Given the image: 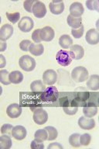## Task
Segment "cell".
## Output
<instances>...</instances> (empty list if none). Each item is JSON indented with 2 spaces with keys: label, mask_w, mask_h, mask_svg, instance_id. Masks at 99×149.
<instances>
[{
  "label": "cell",
  "mask_w": 99,
  "mask_h": 149,
  "mask_svg": "<svg viewBox=\"0 0 99 149\" xmlns=\"http://www.w3.org/2000/svg\"><path fill=\"white\" fill-rule=\"evenodd\" d=\"M88 77V71L83 66H78L72 70L71 78L76 82H83L87 81Z\"/></svg>",
  "instance_id": "6da1fadb"
},
{
  "label": "cell",
  "mask_w": 99,
  "mask_h": 149,
  "mask_svg": "<svg viewBox=\"0 0 99 149\" xmlns=\"http://www.w3.org/2000/svg\"><path fill=\"white\" fill-rule=\"evenodd\" d=\"M59 97V92L55 86H50L45 88V90L40 95V100L44 102H55Z\"/></svg>",
  "instance_id": "7a4b0ae2"
},
{
  "label": "cell",
  "mask_w": 99,
  "mask_h": 149,
  "mask_svg": "<svg viewBox=\"0 0 99 149\" xmlns=\"http://www.w3.org/2000/svg\"><path fill=\"white\" fill-rule=\"evenodd\" d=\"M19 67L25 72H32L36 68V61L30 55H23L19 61Z\"/></svg>",
  "instance_id": "3957f363"
},
{
  "label": "cell",
  "mask_w": 99,
  "mask_h": 149,
  "mask_svg": "<svg viewBox=\"0 0 99 149\" xmlns=\"http://www.w3.org/2000/svg\"><path fill=\"white\" fill-rule=\"evenodd\" d=\"M56 60L60 65L64 66V67H67L71 64L73 59H72L71 55L69 51H65V50H60L57 53Z\"/></svg>",
  "instance_id": "277c9868"
},
{
  "label": "cell",
  "mask_w": 99,
  "mask_h": 149,
  "mask_svg": "<svg viewBox=\"0 0 99 149\" xmlns=\"http://www.w3.org/2000/svg\"><path fill=\"white\" fill-rule=\"evenodd\" d=\"M33 111V120L38 125H43L48 120V114L43 108H37Z\"/></svg>",
  "instance_id": "5b68a950"
},
{
  "label": "cell",
  "mask_w": 99,
  "mask_h": 149,
  "mask_svg": "<svg viewBox=\"0 0 99 149\" xmlns=\"http://www.w3.org/2000/svg\"><path fill=\"white\" fill-rule=\"evenodd\" d=\"M34 26V22L30 16H23L19 22V29L23 33L30 32Z\"/></svg>",
  "instance_id": "8992f818"
},
{
  "label": "cell",
  "mask_w": 99,
  "mask_h": 149,
  "mask_svg": "<svg viewBox=\"0 0 99 149\" xmlns=\"http://www.w3.org/2000/svg\"><path fill=\"white\" fill-rule=\"evenodd\" d=\"M32 13L37 18H44L46 14V8L45 4L41 1H36L33 6Z\"/></svg>",
  "instance_id": "52a82bcc"
},
{
  "label": "cell",
  "mask_w": 99,
  "mask_h": 149,
  "mask_svg": "<svg viewBox=\"0 0 99 149\" xmlns=\"http://www.w3.org/2000/svg\"><path fill=\"white\" fill-rule=\"evenodd\" d=\"M57 81V73L53 69L45 71L43 74V82L45 85L53 86Z\"/></svg>",
  "instance_id": "ba28073f"
},
{
  "label": "cell",
  "mask_w": 99,
  "mask_h": 149,
  "mask_svg": "<svg viewBox=\"0 0 99 149\" xmlns=\"http://www.w3.org/2000/svg\"><path fill=\"white\" fill-rule=\"evenodd\" d=\"M40 39L42 41L49 42L51 41L55 37V32L51 26H44V28L40 29Z\"/></svg>",
  "instance_id": "9c48e42d"
},
{
  "label": "cell",
  "mask_w": 99,
  "mask_h": 149,
  "mask_svg": "<svg viewBox=\"0 0 99 149\" xmlns=\"http://www.w3.org/2000/svg\"><path fill=\"white\" fill-rule=\"evenodd\" d=\"M22 107L18 103H12L7 107L6 113L10 118L15 119L20 116L22 113Z\"/></svg>",
  "instance_id": "30bf717a"
},
{
  "label": "cell",
  "mask_w": 99,
  "mask_h": 149,
  "mask_svg": "<svg viewBox=\"0 0 99 149\" xmlns=\"http://www.w3.org/2000/svg\"><path fill=\"white\" fill-rule=\"evenodd\" d=\"M70 15L74 17H81V16L84 14V9L83 5L81 2H73L70 6Z\"/></svg>",
  "instance_id": "8fae6325"
},
{
  "label": "cell",
  "mask_w": 99,
  "mask_h": 149,
  "mask_svg": "<svg viewBox=\"0 0 99 149\" xmlns=\"http://www.w3.org/2000/svg\"><path fill=\"white\" fill-rule=\"evenodd\" d=\"M78 126L83 130H91L95 127V120L93 118L81 116L78 120Z\"/></svg>",
  "instance_id": "7c38bea8"
},
{
  "label": "cell",
  "mask_w": 99,
  "mask_h": 149,
  "mask_svg": "<svg viewBox=\"0 0 99 149\" xmlns=\"http://www.w3.org/2000/svg\"><path fill=\"white\" fill-rule=\"evenodd\" d=\"M70 54L71 55L73 60H80L84 57V50L83 47L78 44H74L70 47Z\"/></svg>",
  "instance_id": "4fadbf2b"
},
{
  "label": "cell",
  "mask_w": 99,
  "mask_h": 149,
  "mask_svg": "<svg viewBox=\"0 0 99 149\" xmlns=\"http://www.w3.org/2000/svg\"><path fill=\"white\" fill-rule=\"evenodd\" d=\"M13 26L10 24H5L0 28V40L6 41L13 34Z\"/></svg>",
  "instance_id": "5bb4252c"
},
{
  "label": "cell",
  "mask_w": 99,
  "mask_h": 149,
  "mask_svg": "<svg viewBox=\"0 0 99 149\" xmlns=\"http://www.w3.org/2000/svg\"><path fill=\"white\" fill-rule=\"evenodd\" d=\"M87 43L91 45H96L99 42V32L96 29H90L85 36Z\"/></svg>",
  "instance_id": "9a60e30c"
},
{
  "label": "cell",
  "mask_w": 99,
  "mask_h": 149,
  "mask_svg": "<svg viewBox=\"0 0 99 149\" xmlns=\"http://www.w3.org/2000/svg\"><path fill=\"white\" fill-rule=\"evenodd\" d=\"M50 10L53 15H60L64 10V3L63 1L53 0L49 4Z\"/></svg>",
  "instance_id": "2e32d148"
},
{
  "label": "cell",
  "mask_w": 99,
  "mask_h": 149,
  "mask_svg": "<svg viewBox=\"0 0 99 149\" xmlns=\"http://www.w3.org/2000/svg\"><path fill=\"white\" fill-rule=\"evenodd\" d=\"M26 134H27V131L23 126L17 125L16 127H13L12 130V136L18 141L24 139L26 137Z\"/></svg>",
  "instance_id": "e0dca14e"
},
{
  "label": "cell",
  "mask_w": 99,
  "mask_h": 149,
  "mask_svg": "<svg viewBox=\"0 0 99 149\" xmlns=\"http://www.w3.org/2000/svg\"><path fill=\"white\" fill-rule=\"evenodd\" d=\"M87 80V86L92 91H98L99 89V76L98 74H92Z\"/></svg>",
  "instance_id": "ac0fdd59"
},
{
  "label": "cell",
  "mask_w": 99,
  "mask_h": 149,
  "mask_svg": "<svg viewBox=\"0 0 99 149\" xmlns=\"http://www.w3.org/2000/svg\"><path fill=\"white\" fill-rule=\"evenodd\" d=\"M29 51L34 56H40L44 52V47L42 44H31L29 47Z\"/></svg>",
  "instance_id": "d6986e66"
},
{
  "label": "cell",
  "mask_w": 99,
  "mask_h": 149,
  "mask_svg": "<svg viewBox=\"0 0 99 149\" xmlns=\"http://www.w3.org/2000/svg\"><path fill=\"white\" fill-rule=\"evenodd\" d=\"M9 79L10 83L19 84L23 80V73L19 71H13L9 74Z\"/></svg>",
  "instance_id": "ffe728a7"
},
{
  "label": "cell",
  "mask_w": 99,
  "mask_h": 149,
  "mask_svg": "<svg viewBox=\"0 0 99 149\" xmlns=\"http://www.w3.org/2000/svg\"><path fill=\"white\" fill-rule=\"evenodd\" d=\"M59 44L62 48L68 49L72 46L73 40L69 35L64 34L62 36H60V39H59Z\"/></svg>",
  "instance_id": "44dd1931"
},
{
  "label": "cell",
  "mask_w": 99,
  "mask_h": 149,
  "mask_svg": "<svg viewBox=\"0 0 99 149\" xmlns=\"http://www.w3.org/2000/svg\"><path fill=\"white\" fill-rule=\"evenodd\" d=\"M67 24L72 28V29H78L82 25V18L81 17H74V16H67Z\"/></svg>",
  "instance_id": "7402d4cb"
},
{
  "label": "cell",
  "mask_w": 99,
  "mask_h": 149,
  "mask_svg": "<svg viewBox=\"0 0 99 149\" xmlns=\"http://www.w3.org/2000/svg\"><path fill=\"white\" fill-rule=\"evenodd\" d=\"M45 88V84L41 80H35L30 84V89L33 93H43Z\"/></svg>",
  "instance_id": "603a6c76"
},
{
  "label": "cell",
  "mask_w": 99,
  "mask_h": 149,
  "mask_svg": "<svg viewBox=\"0 0 99 149\" xmlns=\"http://www.w3.org/2000/svg\"><path fill=\"white\" fill-rule=\"evenodd\" d=\"M12 139L10 136L6 134H2L0 137V149H9L11 148Z\"/></svg>",
  "instance_id": "cb8c5ba5"
},
{
  "label": "cell",
  "mask_w": 99,
  "mask_h": 149,
  "mask_svg": "<svg viewBox=\"0 0 99 149\" xmlns=\"http://www.w3.org/2000/svg\"><path fill=\"white\" fill-rule=\"evenodd\" d=\"M99 94L98 93H89V97L87 101L86 107H95L99 106Z\"/></svg>",
  "instance_id": "d4e9b609"
},
{
  "label": "cell",
  "mask_w": 99,
  "mask_h": 149,
  "mask_svg": "<svg viewBox=\"0 0 99 149\" xmlns=\"http://www.w3.org/2000/svg\"><path fill=\"white\" fill-rule=\"evenodd\" d=\"M48 137V134L45 129H39L37 130L34 134V138L38 141L44 142V141H46Z\"/></svg>",
  "instance_id": "484cf974"
},
{
  "label": "cell",
  "mask_w": 99,
  "mask_h": 149,
  "mask_svg": "<svg viewBox=\"0 0 99 149\" xmlns=\"http://www.w3.org/2000/svg\"><path fill=\"white\" fill-rule=\"evenodd\" d=\"M98 113V107H83V113L84 116L88 118H92Z\"/></svg>",
  "instance_id": "4316f807"
},
{
  "label": "cell",
  "mask_w": 99,
  "mask_h": 149,
  "mask_svg": "<svg viewBox=\"0 0 99 149\" xmlns=\"http://www.w3.org/2000/svg\"><path fill=\"white\" fill-rule=\"evenodd\" d=\"M44 129L47 131V134H48L47 141H53L57 137L58 131L55 127H51V126H48V127H46Z\"/></svg>",
  "instance_id": "83f0119b"
},
{
  "label": "cell",
  "mask_w": 99,
  "mask_h": 149,
  "mask_svg": "<svg viewBox=\"0 0 99 149\" xmlns=\"http://www.w3.org/2000/svg\"><path fill=\"white\" fill-rule=\"evenodd\" d=\"M80 136L79 134H73L69 137V143L72 147L74 148H79L81 147L80 144Z\"/></svg>",
  "instance_id": "f1b7e54d"
},
{
  "label": "cell",
  "mask_w": 99,
  "mask_h": 149,
  "mask_svg": "<svg viewBox=\"0 0 99 149\" xmlns=\"http://www.w3.org/2000/svg\"><path fill=\"white\" fill-rule=\"evenodd\" d=\"M9 72L6 69L0 70V82L5 86H8L10 83L9 79Z\"/></svg>",
  "instance_id": "f546056e"
},
{
  "label": "cell",
  "mask_w": 99,
  "mask_h": 149,
  "mask_svg": "<svg viewBox=\"0 0 99 149\" xmlns=\"http://www.w3.org/2000/svg\"><path fill=\"white\" fill-rule=\"evenodd\" d=\"M6 17L9 19V22H11L12 24H15L20 19V13L18 12L14 13H6Z\"/></svg>",
  "instance_id": "4dcf8cb0"
},
{
  "label": "cell",
  "mask_w": 99,
  "mask_h": 149,
  "mask_svg": "<svg viewBox=\"0 0 99 149\" xmlns=\"http://www.w3.org/2000/svg\"><path fill=\"white\" fill-rule=\"evenodd\" d=\"M87 8L90 10H95L99 12V3L98 0H88L86 2Z\"/></svg>",
  "instance_id": "1f68e13d"
},
{
  "label": "cell",
  "mask_w": 99,
  "mask_h": 149,
  "mask_svg": "<svg viewBox=\"0 0 99 149\" xmlns=\"http://www.w3.org/2000/svg\"><path fill=\"white\" fill-rule=\"evenodd\" d=\"M91 140V137L89 134H87V133L84 134L80 136V144L83 146H88V144H90Z\"/></svg>",
  "instance_id": "d6a6232c"
},
{
  "label": "cell",
  "mask_w": 99,
  "mask_h": 149,
  "mask_svg": "<svg viewBox=\"0 0 99 149\" xmlns=\"http://www.w3.org/2000/svg\"><path fill=\"white\" fill-rule=\"evenodd\" d=\"M84 26L81 25V27H79L78 29H72L71 30V34L72 36L76 38V39H79L81 38L84 34Z\"/></svg>",
  "instance_id": "836d02e7"
},
{
  "label": "cell",
  "mask_w": 99,
  "mask_h": 149,
  "mask_svg": "<svg viewBox=\"0 0 99 149\" xmlns=\"http://www.w3.org/2000/svg\"><path fill=\"white\" fill-rule=\"evenodd\" d=\"M13 126L9 123H5L1 127V133L2 134H6V135H12V130Z\"/></svg>",
  "instance_id": "e575fe53"
},
{
  "label": "cell",
  "mask_w": 99,
  "mask_h": 149,
  "mask_svg": "<svg viewBox=\"0 0 99 149\" xmlns=\"http://www.w3.org/2000/svg\"><path fill=\"white\" fill-rule=\"evenodd\" d=\"M36 2V0H27V1H25L23 2V7L25 10L28 12V13H32V9L33 6Z\"/></svg>",
  "instance_id": "d590c367"
},
{
  "label": "cell",
  "mask_w": 99,
  "mask_h": 149,
  "mask_svg": "<svg viewBox=\"0 0 99 149\" xmlns=\"http://www.w3.org/2000/svg\"><path fill=\"white\" fill-rule=\"evenodd\" d=\"M64 111L66 114L67 115H74L77 113V112L78 110V107H63Z\"/></svg>",
  "instance_id": "8d00e7d4"
},
{
  "label": "cell",
  "mask_w": 99,
  "mask_h": 149,
  "mask_svg": "<svg viewBox=\"0 0 99 149\" xmlns=\"http://www.w3.org/2000/svg\"><path fill=\"white\" fill-rule=\"evenodd\" d=\"M31 44L32 42L29 40H23L19 44V47L23 51H29V47Z\"/></svg>",
  "instance_id": "74e56055"
},
{
  "label": "cell",
  "mask_w": 99,
  "mask_h": 149,
  "mask_svg": "<svg viewBox=\"0 0 99 149\" xmlns=\"http://www.w3.org/2000/svg\"><path fill=\"white\" fill-rule=\"evenodd\" d=\"M39 33H40V29H37L33 31V33H32V39L33 40L37 43V44H40V42L42 41L41 39H40V35H39Z\"/></svg>",
  "instance_id": "f35d334b"
},
{
  "label": "cell",
  "mask_w": 99,
  "mask_h": 149,
  "mask_svg": "<svg viewBox=\"0 0 99 149\" xmlns=\"http://www.w3.org/2000/svg\"><path fill=\"white\" fill-rule=\"evenodd\" d=\"M31 148L33 149H43L44 148V144L40 141H38L37 140H33L30 144Z\"/></svg>",
  "instance_id": "ab89813d"
},
{
  "label": "cell",
  "mask_w": 99,
  "mask_h": 149,
  "mask_svg": "<svg viewBox=\"0 0 99 149\" xmlns=\"http://www.w3.org/2000/svg\"><path fill=\"white\" fill-rule=\"evenodd\" d=\"M6 65V59L4 55L0 54V68H3Z\"/></svg>",
  "instance_id": "60d3db41"
},
{
  "label": "cell",
  "mask_w": 99,
  "mask_h": 149,
  "mask_svg": "<svg viewBox=\"0 0 99 149\" xmlns=\"http://www.w3.org/2000/svg\"><path fill=\"white\" fill-rule=\"evenodd\" d=\"M48 149H52V148H59V149H63V146L59 143H52L47 147Z\"/></svg>",
  "instance_id": "b9f144b4"
},
{
  "label": "cell",
  "mask_w": 99,
  "mask_h": 149,
  "mask_svg": "<svg viewBox=\"0 0 99 149\" xmlns=\"http://www.w3.org/2000/svg\"><path fill=\"white\" fill-rule=\"evenodd\" d=\"M7 48V44L6 41L0 40V52H4Z\"/></svg>",
  "instance_id": "7bdbcfd3"
},
{
  "label": "cell",
  "mask_w": 99,
  "mask_h": 149,
  "mask_svg": "<svg viewBox=\"0 0 99 149\" xmlns=\"http://www.w3.org/2000/svg\"><path fill=\"white\" fill-rule=\"evenodd\" d=\"M2 86H0V95H2Z\"/></svg>",
  "instance_id": "ee69618b"
},
{
  "label": "cell",
  "mask_w": 99,
  "mask_h": 149,
  "mask_svg": "<svg viewBox=\"0 0 99 149\" xmlns=\"http://www.w3.org/2000/svg\"><path fill=\"white\" fill-rule=\"evenodd\" d=\"M1 22H2V19H1V16H0V23H1Z\"/></svg>",
  "instance_id": "f6af8a7d"
}]
</instances>
